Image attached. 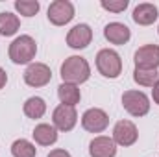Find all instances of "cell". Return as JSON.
<instances>
[{"label": "cell", "instance_id": "2", "mask_svg": "<svg viewBox=\"0 0 159 157\" xmlns=\"http://www.w3.org/2000/svg\"><path fill=\"white\" fill-rule=\"evenodd\" d=\"M9 59L15 65H30L37 54V43L32 35H19L11 41L7 48Z\"/></svg>", "mask_w": 159, "mask_h": 157}, {"label": "cell", "instance_id": "25", "mask_svg": "<svg viewBox=\"0 0 159 157\" xmlns=\"http://www.w3.org/2000/svg\"><path fill=\"white\" fill-rule=\"evenodd\" d=\"M6 83H7V74H6V70L0 67V89H4Z\"/></svg>", "mask_w": 159, "mask_h": 157}, {"label": "cell", "instance_id": "20", "mask_svg": "<svg viewBox=\"0 0 159 157\" xmlns=\"http://www.w3.org/2000/svg\"><path fill=\"white\" fill-rule=\"evenodd\" d=\"M133 81L141 87H154L159 81L157 70H146V69H135L133 70Z\"/></svg>", "mask_w": 159, "mask_h": 157}, {"label": "cell", "instance_id": "18", "mask_svg": "<svg viewBox=\"0 0 159 157\" xmlns=\"http://www.w3.org/2000/svg\"><path fill=\"white\" fill-rule=\"evenodd\" d=\"M22 111H24V115L28 118H34V120L43 118L44 113H46V102H44L41 96H30V98L24 102Z\"/></svg>", "mask_w": 159, "mask_h": 157}, {"label": "cell", "instance_id": "8", "mask_svg": "<svg viewBox=\"0 0 159 157\" xmlns=\"http://www.w3.org/2000/svg\"><path fill=\"white\" fill-rule=\"evenodd\" d=\"M111 139L115 141L117 146H124V148L133 146L139 139V129L131 120H119L113 128V137Z\"/></svg>", "mask_w": 159, "mask_h": 157}, {"label": "cell", "instance_id": "5", "mask_svg": "<svg viewBox=\"0 0 159 157\" xmlns=\"http://www.w3.org/2000/svg\"><path fill=\"white\" fill-rule=\"evenodd\" d=\"M74 15H76V9L70 0H54L46 11V17L50 20V24H54V26L69 24L74 19Z\"/></svg>", "mask_w": 159, "mask_h": 157}, {"label": "cell", "instance_id": "22", "mask_svg": "<svg viewBox=\"0 0 159 157\" xmlns=\"http://www.w3.org/2000/svg\"><path fill=\"white\" fill-rule=\"evenodd\" d=\"M100 6H102L106 11H111V13H122V11L129 6V0H102Z\"/></svg>", "mask_w": 159, "mask_h": 157}, {"label": "cell", "instance_id": "21", "mask_svg": "<svg viewBox=\"0 0 159 157\" xmlns=\"http://www.w3.org/2000/svg\"><path fill=\"white\" fill-rule=\"evenodd\" d=\"M15 9L22 17H34V15L39 13L41 4L39 0H17L15 2Z\"/></svg>", "mask_w": 159, "mask_h": 157}, {"label": "cell", "instance_id": "13", "mask_svg": "<svg viewBox=\"0 0 159 157\" xmlns=\"http://www.w3.org/2000/svg\"><path fill=\"white\" fill-rule=\"evenodd\" d=\"M133 20L135 24L139 26H150L157 20L159 17V9L156 4H150V2H143V4H137L135 9H133Z\"/></svg>", "mask_w": 159, "mask_h": 157}, {"label": "cell", "instance_id": "16", "mask_svg": "<svg viewBox=\"0 0 159 157\" xmlns=\"http://www.w3.org/2000/svg\"><path fill=\"white\" fill-rule=\"evenodd\" d=\"M57 98L63 105H70V107H76L81 100V91H80V85L74 83H63L57 87Z\"/></svg>", "mask_w": 159, "mask_h": 157}, {"label": "cell", "instance_id": "4", "mask_svg": "<svg viewBox=\"0 0 159 157\" xmlns=\"http://www.w3.org/2000/svg\"><path fill=\"white\" fill-rule=\"evenodd\" d=\"M122 107L131 115V117H144L150 111V98L143 92V91H124L122 94Z\"/></svg>", "mask_w": 159, "mask_h": 157}, {"label": "cell", "instance_id": "1", "mask_svg": "<svg viewBox=\"0 0 159 157\" xmlns=\"http://www.w3.org/2000/svg\"><path fill=\"white\" fill-rule=\"evenodd\" d=\"M59 74L63 83H74V85H81L91 78V65L85 57L81 56H70L61 63Z\"/></svg>", "mask_w": 159, "mask_h": 157}, {"label": "cell", "instance_id": "10", "mask_svg": "<svg viewBox=\"0 0 159 157\" xmlns=\"http://www.w3.org/2000/svg\"><path fill=\"white\" fill-rule=\"evenodd\" d=\"M24 83L30 85V87H44L50 83L52 79V70L48 65L44 63H30L24 70Z\"/></svg>", "mask_w": 159, "mask_h": 157}, {"label": "cell", "instance_id": "6", "mask_svg": "<svg viewBox=\"0 0 159 157\" xmlns=\"http://www.w3.org/2000/svg\"><path fill=\"white\" fill-rule=\"evenodd\" d=\"M109 126V115L100 107H89L81 115V128L89 133H102Z\"/></svg>", "mask_w": 159, "mask_h": 157}, {"label": "cell", "instance_id": "19", "mask_svg": "<svg viewBox=\"0 0 159 157\" xmlns=\"http://www.w3.org/2000/svg\"><path fill=\"white\" fill-rule=\"evenodd\" d=\"M11 155L13 157H35L37 155V148L28 139H17L11 144Z\"/></svg>", "mask_w": 159, "mask_h": 157}, {"label": "cell", "instance_id": "26", "mask_svg": "<svg viewBox=\"0 0 159 157\" xmlns=\"http://www.w3.org/2000/svg\"><path fill=\"white\" fill-rule=\"evenodd\" d=\"M157 34H159V28H157Z\"/></svg>", "mask_w": 159, "mask_h": 157}, {"label": "cell", "instance_id": "24", "mask_svg": "<svg viewBox=\"0 0 159 157\" xmlns=\"http://www.w3.org/2000/svg\"><path fill=\"white\" fill-rule=\"evenodd\" d=\"M152 100L159 105V81H156V85L152 87Z\"/></svg>", "mask_w": 159, "mask_h": 157}, {"label": "cell", "instance_id": "7", "mask_svg": "<svg viewBox=\"0 0 159 157\" xmlns=\"http://www.w3.org/2000/svg\"><path fill=\"white\" fill-rule=\"evenodd\" d=\"M52 124L57 131H72L78 124V113H76V107H70V105H63L59 104L54 113H52Z\"/></svg>", "mask_w": 159, "mask_h": 157}, {"label": "cell", "instance_id": "15", "mask_svg": "<svg viewBox=\"0 0 159 157\" xmlns=\"http://www.w3.org/2000/svg\"><path fill=\"white\" fill-rule=\"evenodd\" d=\"M34 141L39 144V146H52L57 142V129L54 128V124H46V122H41L34 128V133H32Z\"/></svg>", "mask_w": 159, "mask_h": 157}, {"label": "cell", "instance_id": "14", "mask_svg": "<svg viewBox=\"0 0 159 157\" xmlns=\"http://www.w3.org/2000/svg\"><path fill=\"white\" fill-rule=\"evenodd\" d=\"M104 37L111 44H126L131 39V30L122 22H109L104 28Z\"/></svg>", "mask_w": 159, "mask_h": 157}, {"label": "cell", "instance_id": "3", "mask_svg": "<svg viewBox=\"0 0 159 157\" xmlns=\"http://www.w3.org/2000/svg\"><path fill=\"white\" fill-rule=\"evenodd\" d=\"M96 69L104 78L115 79L122 72V59L113 48H102L96 54Z\"/></svg>", "mask_w": 159, "mask_h": 157}, {"label": "cell", "instance_id": "9", "mask_svg": "<svg viewBox=\"0 0 159 157\" xmlns=\"http://www.w3.org/2000/svg\"><path fill=\"white\" fill-rule=\"evenodd\" d=\"M135 69H146V70H157L159 67V44H143L137 48L135 56Z\"/></svg>", "mask_w": 159, "mask_h": 157}, {"label": "cell", "instance_id": "23", "mask_svg": "<svg viewBox=\"0 0 159 157\" xmlns=\"http://www.w3.org/2000/svg\"><path fill=\"white\" fill-rule=\"evenodd\" d=\"M46 157H72V155L67 150H63V148H56V150H52Z\"/></svg>", "mask_w": 159, "mask_h": 157}, {"label": "cell", "instance_id": "12", "mask_svg": "<svg viewBox=\"0 0 159 157\" xmlns=\"http://www.w3.org/2000/svg\"><path fill=\"white\" fill-rule=\"evenodd\" d=\"M89 155L91 157H115L117 155V144L111 137L98 135L89 142Z\"/></svg>", "mask_w": 159, "mask_h": 157}, {"label": "cell", "instance_id": "17", "mask_svg": "<svg viewBox=\"0 0 159 157\" xmlns=\"http://www.w3.org/2000/svg\"><path fill=\"white\" fill-rule=\"evenodd\" d=\"M19 30H20V19H19V15H15L11 11L0 13V35L11 37Z\"/></svg>", "mask_w": 159, "mask_h": 157}, {"label": "cell", "instance_id": "11", "mask_svg": "<svg viewBox=\"0 0 159 157\" xmlns=\"http://www.w3.org/2000/svg\"><path fill=\"white\" fill-rule=\"evenodd\" d=\"M93 41V30L89 24H76L67 34V44L72 50H83Z\"/></svg>", "mask_w": 159, "mask_h": 157}]
</instances>
